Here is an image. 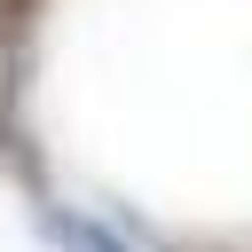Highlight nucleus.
Wrapping results in <instances>:
<instances>
[{"mask_svg":"<svg viewBox=\"0 0 252 252\" xmlns=\"http://www.w3.org/2000/svg\"><path fill=\"white\" fill-rule=\"evenodd\" d=\"M0 165L39 197L47 189V173H39V150H32V134H24V118H16V94H8V79H0Z\"/></svg>","mask_w":252,"mask_h":252,"instance_id":"obj_1","label":"nucleus"},{"mask_svg":"<svg viewBox=\"0 0 252 252\" xmlns=\"http://www.w3.org/2000/svg\"><path fill=\"white\" fill-rule=\"evenodd\" d=\"M165 252H252V244H236V236H173Z\"/></svg>","mask_w":252,"mask_h":252,"instance_id":"obj_3","label":"nucleus"},{"mask_svg":"<svg viewBox=\"0 0 252 252\" xmlns=\"http://www.w3.org/2000/svg\"><path fill=\"white\" fill-rule=\"evenodd\" d=\"M55 0H0V55H24L32 39H39V16H47Z\"/></svg>","mask_w":252,"mask_h":252,"instance_id":"obj_2","label":"nucleus"}]
</instances>
